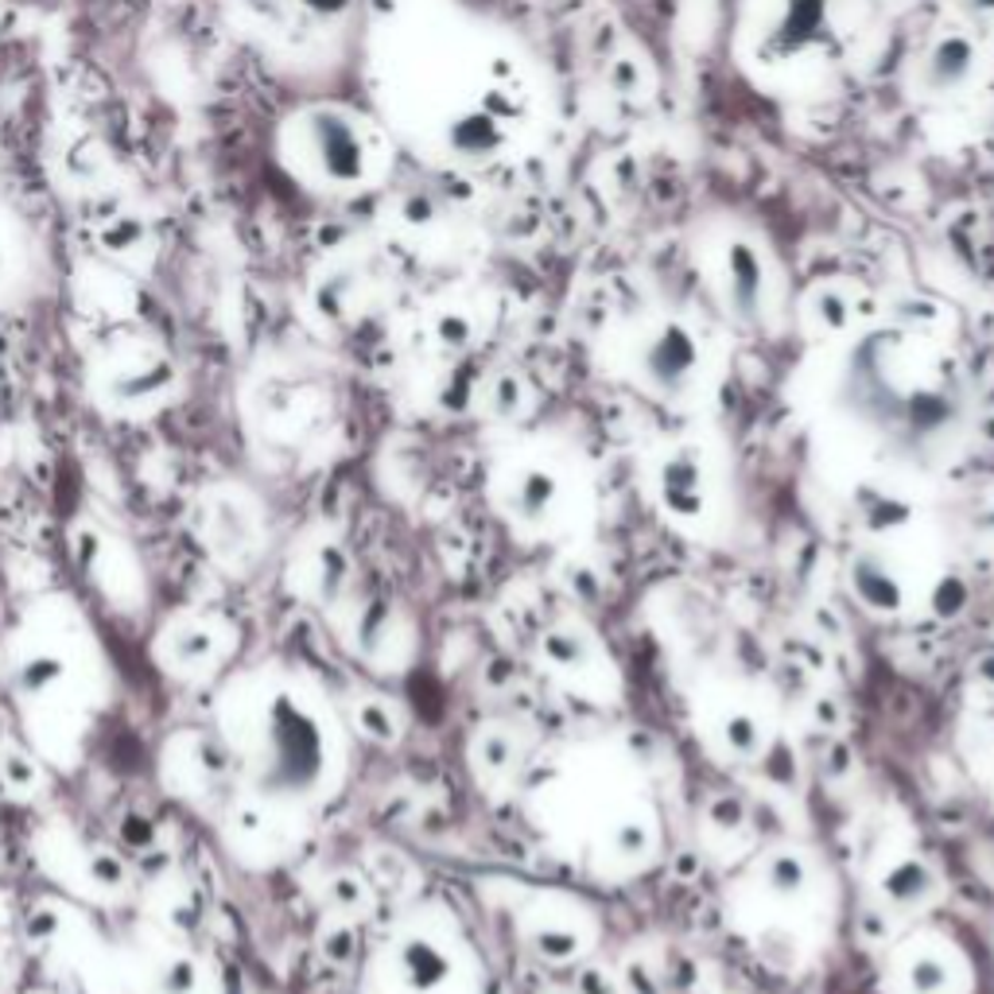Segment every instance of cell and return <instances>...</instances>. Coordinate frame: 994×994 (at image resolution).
<instances>
[{"label": "cell", "mask_w": 994, "mask_h": 994, "mask_svg": "<svg viewBox=\"0 0 994 994\" xmlns=\"http://www.w3.org/2000/svg\"><path fill=\"white\" fill-rule=\"evenodd\" d=\"M660 505L676 520H696L707 509L704 494V467L692 451H676L660 463Z\"/></svg>", "instance_id": "6"}, {"label": "cell", "mask_w": 994, "mask_h": 994, "mask_svg": "<svg viewBox=\"0 0 994 994\" xmlns=\"http://www.w3.org/2000/svg\"><path fill=\"white\" fill-rule=\"evenodd\" d=\"M265 773L284 793H311L327 773V730L296 696H276L265 712Z\"/></svg>", "instance_id": "1"}, {"label": "cell", "mask_w": 994, "mask_h": 994, "mask_svg": "<svg viewBox=\"0 0 994 994\" xmlns=\"http://www.w3.org/2000/svg\"><path fill=\"white\" fill-rule=\"evenodd\" d=\"M905 987L913 994H944L952 987V967L936 952H913L905 964Z\"/></svg>", "instance_id": "16"}, {"label": "cell", "mask_w": 994, "mask_h": 994, "mask_svg": "<svg viewBox=\"0 0 994 994\" xmlns=\"http://www.w3.org/2000/svg\"><path fill=\"white\" fill-rule=\"evenodd\" d=\"M67 657L54 649H36L28 653V657L16 665V688L23 692V696H47V692H54L62 680H67Z\"/></svg>", "instance_id": "13"}, {"label": "cell", "mask_w": 994, "mask_h": 994, "mask_svg": "<svg viewBox=\"0 0 994 994\" xmlns=\"http://www.w3.org/2000/svg\"><path fill=\"white\" fill-rule=\"evenodd\" d=\"M614 847H618V855H645V851H649V832H645V824H637V819L618 824V832H614Z\"/></svg>", "instance_id": "25"}, {"label": "cell", "mask_w": 994, "mask_h": 994, "mask_svg": "<svg viewBox=\"0 0 994 994\" xmlns=\"http://www.w3.org/2000/svg\"><path fill=\"white\" fill-rule=\"evenodd\" d=\"M699 369V346L688 327L668 322L642 346V381L657 397H680L692 389Z\"/></svg>", "instance_id": "2"}, {"label": "cell", "mask_w": 994, "mask_h": 994, "mask_svg": "<svg viewBox=\"0 0 994 994\" xmlns=\"http://www.w3.org/2000/svg\"><path fill=\"white\" fill-rule=\"evenodd\" d=\"M975 62H980V51H975L972 39H967L964 31H948V36L933 47V54H928L925 86L936 93L960 90V86L975 74Z\"/></svg>", "instance_id": "9"}, {"label": "cell", "mask_w": 994, "mask_h": 994, "mask_svg": "<svg viewBox=\"0 0 994 994\" xmlns=\"http://www.w3.org/2000/svg\"><path fill=\"white\" fill-rule=\"evenodd\" d=\"M878 894L886 897L894 909H913V905H925L928 897L936 894V874L928 871V863L917 855L894 858V863L886 866V874L878 878Z\"/></svg>", "instance_id": "10"}, {"label": "cell", "mask_w": 994, "mask_h": 994, "mask_svg": "<svg viewBox=\"0 0 994 994\" xmlns=\"http://www.w3.org/2000/svg\"><path fill=\"white\" fill-rule=\"evenodd\" d=\"M121 835H125V843H129V847H148V843L156 839L152 824H148L145 816H125L121 819Z\"/></svg>", "instance_id": "27"}, {"label": "cell", "mask_w": 994, "mask_h": 994, "mask_svg": "<svg viewBox=\"0 0 994 994\" xmlns=\"http://www.w3.org/2000/svg\"><path fill=\"white\" fill-rule=\"evenodd\" d=\"M765 886H769V894H777V897L804 894V886H808V863H804L796 851H777V855H769V863H765Z\"/></svg>", "instance_id": "17"}, {"label": "cell", "mask_w": 994, "mask_h": 994, "mask_svg": "<svg viewBox=\"0 0 994 994\" xmlns=\"http://www.w3.org/2000/svg\"><path fill=\"white\" fill-rule=\"evenodd\" d=\"M559 501V478L544 467H525L509 490V509L520 520H544Z\"/></svg>", "instance_id": "12"}, {"label": "cell", "mask_w": 994, "mask_h": 994, "mask_svg": "<svg viewBox=\"0 0 994 994\" xmlns=\"http://www.w3.org/2000/svg\"><path fill=\"white\" fill-rule=\"evenodd\" d=\"M579 948H583L579 933L567 925H544L540 933H536V952L548 960H571Z\"/></svg>", "instance_id": "22"}, {"label": "cell", "mask_w": 994, "mask_h": 994, "mask_svg": "<svg viewBox=\"0 0 994 994\" xmlns=\"http://www.w3.org/2000/svg\"><path fill=\"white\" fill-rule=\"evenodd\" d=\"M210 548L222 564H246L260 548L257 513L241 497H218L210 509Z\"/></svg>", "instance_id": "5"}, {"label": "cell", "mask_w": 994, "mask_h": 994, "mask_svg": "<svg viewBox=\"0 0 994 994\" xmlns=\"http://www.w3.org/2000/svg\"><path fill=\"white\" fill-rule=\"evenodd\" d=\"M304 4L311 8V12H319V16H338L346 4H350V0H304Z\"/></svg>", "instance_id": "29"}, {"label": "cell", "mask_w": 994, "mask_h": 994, "mask_svg": "<svg viewBox=\"0 0 994 994\" xmlns=\"http://www.w3.org/2000/svg\"><path fill=\"white\" fill-rule=\"evenodd\" d=\"M171 381H176L171 366H163V361H148V366L129 369V374L117 377L113 397L125 400V405H148V400L163 397V392L171 389Z\"/></svg>", "instance_id": "14"}, {"label": "cell", "mask_w": 994, "mask_h": 994, "mask_svg": "<svg viewBox=\"0 0 994 994\" xmlns=\"http://www.w3.org/2000/svg\"><path fill=\"white\" fill-rule=\"evenodd\" d=\"M215 653H218L215 629H207L202 622H179L163 637V657H168V665L176 673H207Z\"/></svg>", "instance_id": "11"}, {"label": "cell", "mask_w": 994, "mask_h": 994, "mask_svg": "<svg viewBox=\"0 0 994 994\" xmlns=\"http://www.w3.org/2000/svg\"><path fill=\"white\" fill-rule=\"evenodd\" d=\"M451 145H455V152L470 156V160H483V156H490L494 148L501 145V125L486 113H470V117H463V121H455Z\"/></svg>", "instance_id": "15"}, {"label": "cell", "mask_w": 994, "mask_h": 994, "mask_svg": "<svg viewBox=\"0 0 994 994\" xmlns=\"http://www.w3.org/2000/svg\"><path fill=\"white\" fill-rule=\"evenodd\" d=\"M727 307L743 322H757L765 311V268L746 241L727 249Z\"/></svg>", "instance_id": "7"}, {"label": "cell", "mask_w": 994, "mask_h": 994, "mask_svg": "<svg viewBox=\"0 0 994 994\" xmlns=\"http://www.w3.org/2000/svg\"><path fill=\"white\" fill-rule=\"evenodd\" d=\"M544 657L556 668H583L587 665V637L571 634V629H551L544 637Z\"/></svg>", "instance_id": "18"}, {"label": "cell", "mask_w": 994, "mask_h": 994, "mask_svg": "<svg viewBox=\"0 0 994 994\" xmlns=\"http://www.w3.org/2000/svg\"><path fill=\"white\" fill-rule=\"evenodd\" d=\"M311 140L319 163L335 183H358L366 176V145L358 129L338 113H315L311 117Z\"/></svg>", "instance_id": "3"}, {"label": "cell", "mask_w": 994, "mask_h": 994, "mask_svg": "<svg viewBox=\"0 0 994 994\" xmlns=\"http://www.w3.org/2000/svg\"><path fill=\"white\" fill-rule=\"evenodd\" d=\"M156 987H160V994H191L199 987V967H195V960L171 956L160 967V975H156Z\"/></svg>", "instance_id": "20"}, {"label": "cell", "mask_w": 994, "mask_h": 994, "mask_svg": "<svg viewBox=\"0 0 994 994\" xmlns=\"http://www.w3.org/2000/svg\"><path fill=\"white\" fill-rule=\"evenodd\" d=\"M851 590L855 598L874 614H897L905 610V583L886 567V559L874 551H858L851 559Z\"/></svg>", "instance_id": "8"}, {"label": "cell", "mask_w": 994, "mask_h": 994, "mask_svg": "<svg viewBox=\"0 0 994 994\" xmlns=\"http://www.w3.org/2000/svg\"><path fill=\"white\" fill-rule=\"evenodd\" d=\"M358 723H361V730H366V735H374V738H392V730H397L392 715L385 712L381 704H361Z\"/></svg>", "instance_id": "26"}, {"label": "cell", "mask_w": 994, "mask_h": 994, "mask_svg": "<svg viewBox=\"0 0 994 994\" xmlns=\"http://www.w3.org/2000/svg\"><path fill=\"white\" fill-rule=\"evenodd\" d=\"M913 517V509L902 497H874L871 505H863V520L871 528H897Z\"/></svg>", "instance_id": "23"}, {"label": "cell", "mask_w": 994, "mask_h": 994, "mask_svg": "<svg viewBox=\"0 0 994 994\" xmlns=\"http://www.w3.org/2000/svg\"><path fill=\"white\" fill-rule=\"evenodd\" d=\"M483 757H486V765H490V769H501V765H509L513 762L509 738H505V735H486L483 738Z\"/></svg>", "instance_id": "28"}, {"label": "cell", "mask_w": 994, "mask_h": 994, "mask_svg": "<svg viewBox=\"0 0 994 994\" xmlns=\"http://www.w3.org/2000/svg\"><path fill=\"white\" fill-rule=\"evenodd\" d=\"M967 595H972V590H967V583L960 579V575H944V579L936 583V590H933L936 614H960L967 606Z\"/></svg>", "instance_id": "24"}, {"label": "cell", "mask_w": 994, "mask_h": 994, "mask_svg": "<svg viewBox=\"0 0 994 994\" xmlns=\"http://www.w3.org/2000/svg\"><path fill=\"white\" fill-rule=\"evenodd\" d=\"M392 964H397V980L408 994H439L444 987H451L455 980V960L431 936H408V941H400Z\"/></svg>", "instance_id": "4"}, {"label": "cell", "mask_w": 994, "mask_h": 994, "mask_svg": "<svg viewBox=\"0 0 994 994\" xmlns=\"http://www.w3.org/2000/svg\"><path fill=\"white\" fill-rule=\"evenodd\" d=\"M0 777H4V785L16 788V793H31V788L39 785V765L31 762L28 754H20V749H4V754H0Z\"/></svg>", "instance_id": "21"}, {"label": "cell", "mask_w": 994, "mask_h": 994, "mask_svg": "<svg viewBox=\"0 0 994 994\" xmlns=\"http://www.w3.org/2000/svg\"><path fill=\"white\" fill-rule=\"evenodd\" d=\"M723 738H727L730 754H738V757H754L757 749H762V727H757V719L746 712L730 715V719L723 723Z\"/></svg>", "instance_id": "19"}]
</instances>
